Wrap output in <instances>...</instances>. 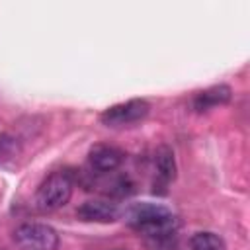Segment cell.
<instances>
[{
    "instance_id": "6",
    "label": "cell",
    "mask_w": 250,
    "mask_h": 250,
    "mask_svg": "<svg viewBox=\"0 0 250 250\" xmlns=\"http://www.w3.org/2000/svg\"><path fill=\"white\" fill-rule=\"evenodd\" d=\"M121 215L119 207L107 199H90L76 209V217L88 223H113Z\"/></svg>"
},
{
    "instance_id": "8",
    "label": "cell",
    "mask_w": 250,
    "mask_h": 250,
    "mask_svg": "<svg viewBox=\"0 0 250 250\" xmlns=\"http://www.w3.org/2000/svg\"><path fill=\"white\" fill-rule=\"evenodd\" d=\"M154 166H156V176L158 182L164 186H168L174 178H176V160H174V152L170 146L160 145L154 152Z\"/></svg>"
},
{
    "instance_id": "11",
    "label": "cell",
    "mask_w": 250,
    "mask_h": 250,
    "mask_svg": "<svg viewBox=\"0 0 250 250\" xmlns=\"http://www.w3.org/2000/svg\"><path fill=\"white\" fill-rule=\"evenodd\" d=\"M20 154V143L10 133H0V164L14 160Z\"/></svg>"
},
{
    "instance_id": "2",
    "label": "cell",
    "mask_w": 250,
    "mask_h": 250,
    "mask_svg": "<svg viewBox=\"0 0 250 250\" xmlns=\"http://www.w3.org/2000/svg\"><path fill=\"white\" fill-rule=\"evenodd\" d=\"M74 176L70 170H55L51 172L37 188L33 205L41 213H51L66 205L72 197Z\"/></svg>"
},
{
    "instance_id": "10",
    "label": "cell",
    "mask_w": 250,
    "mask_h": 250,
    "mask_svg": "<svg viewBox=\"0 0 250 250\" xmlns=\"http://www.w3.org/2000/svg\"><path fill=\"white\" fill-rule=\"evenodd\" d=\"M105 188H107L105 193H107V195H113V197H125V195H129V193L135 191V184H133L131 178L125 176V174H121V176L113 178L111 182H107Z\"/></svg>"
},
{
    "instance_id": "9",
    "label": "cell",
    "mask_w": 250,
    "mask_h": 250,
    "mask_svg": "<svg viewBox=\"0 0 250 250\" xmlns=\"http://www.w3.org/2000/svg\"><path fill=\"white\" fill-rule=\"evenodd\" d=\"M189 246H191V250H227L225 240L211 230H199V232L191 234Z\"/></svg>"
},
{
    "instance_id": "7",
    "label": "cell",
    "mask_w": 250,
    "mask_h": 250,
    "mask_svg": "<svg viewBox=\"0 0 250 250\" xmlns=\"http://www.w3.org/2000/svg\"><path fill=\"white\" fill-rule=\"evenodd\" d=\"M230 98H232V90L227 84H215V86H209V88L197 92L191 100V105L195 111L203 113V111H209L217 105L229 104Z\"/></svg>"
},
{
    "instance_id": "3",
    "label": "cell",
    "mask_w": 250,
    "mask_h": 250,
    "mask_svg": "<svg viewBox=\"0 0 250 250\" xmlns=\"http://www.w3.org/2000/svg\"><path fill=\"white\" fill-rule=\"evenodd\" d=\"M14 242L21 250H57L59 232L45 223H21L14 230Z\"/></svg>"
},
{
    "instance_id": "1",
    "label": "cell",
    "mask_w": 250,
    "mask_h": 250,
    "mask_svg": "<svg viewBox=\"0 0 250 250\" xmlns=\"http://www.w3.org/2000/svg\"><path fill=\"white\" fill-rule=\"evenodd\" d=\"M123 219L131 229L150 238L170 236L178 229V219L168 207L158 203H148V201L129 205L123 213Z\"/></svg>"
},
{
    "instance_id": "5",
    "label": "cell",
    "mask_w": 250,
    "mask_h": 250,
    "mask_svg": "<svg viewBox=\"0 0 250 250\" xmlns=\"http://www.w3.org/2000/svg\"><path fill=\"white\" fill-rule=\"evenodd\" d=\"M125 160V152L111 145H94L88 152V164L94 172L107 174L121 166Z\"/></svg>"
},
{
    "instance_id": "4",
    "label": "cell",
    "mask_w": 250,
    "mask_h": 250,
    "mask_svg": "<svg viewBox=\"0 0 250 250\" xmlns=\"http://www.w3.org/2000/svg\"><path fill=\"white\" fill-rule=\"evenodd\" d=\"M148 111H150V105L146 100L133 98V100H127V102H121V104H115L104 109L100 115V121L107 127H127V125L143 121L148 115Z\"/></svg>"
}]
</instances>
